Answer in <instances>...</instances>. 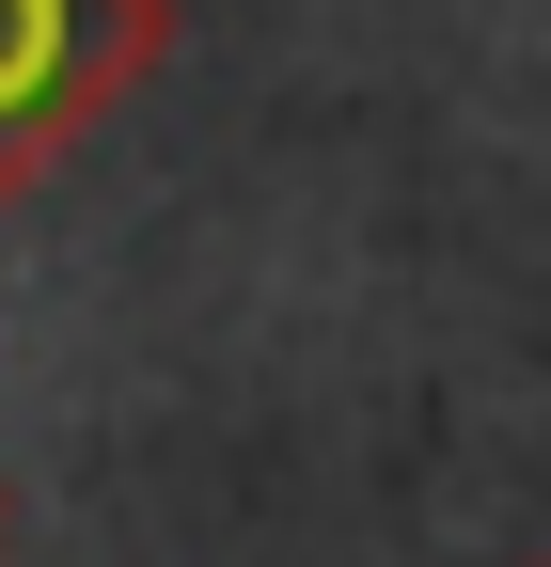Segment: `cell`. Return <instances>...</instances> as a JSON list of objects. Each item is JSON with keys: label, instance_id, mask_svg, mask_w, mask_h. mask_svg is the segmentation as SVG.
Segmentation results:
<instances>
[{"label": "cell", "instance_id": "obj_1", "mask_svg": "<svg viewBox=\"0 0 551 567\" xmlns=\"http://www.w3.org/2000/svg\"><path fill=\"white\" fill-rule=\"evenodd\" d=\"M158 48H174V0H0V221L111 95L158 80Z\"/></svg>", "mask_w": 551, "mask_h": 567}]
</instances>
